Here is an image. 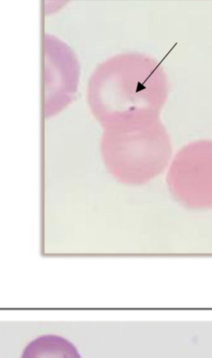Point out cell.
Wrapping results in <instances>:
<instances>
[{
    "mask_svg": "<svg viewBox=\"0 0 212 358\" xmlns=\"http://www.w3.org/2000/svg\"><path fill=\"white\" fill-rule=\"evenodd\" d=\"M21 358H81L76 347L68 339L45 334L32 340L24 349Z\"/></svg>",
    "mask_w": 212,
    "mask_h": 358,
    "instance_id": "5",
    "label": "cell"
},
{
    "mask_svg": "<svg viewBox=\"0 0 212 358\" xmlns=\"http://www.w3.org/2000/svg\"><path fill=\"white\" fill-rule=\"evenodd\" d=\"M168 183L178 198L188 205H212V140L188 143L176 155Z\"/></svg>",
    "mask_w": 212,
    "mask_h": 358,
    "instance_id": "3",
    "label": "cell"
},
{
    "mask_svg": "<svg viewBox=\"0 0 212 358\" xmlns=\"http://www.w3.org/2000/svg\"><path fill=\"white\" fill-rule=\"evenodd\" d=\"M160 62L141 53L116 55L99 64L90 78L87 99L104 127L160 116L168 96Z\"/></svg>",
    "mask_w": 212,
    "mask_h": 358,
    "instance_id": "1",
    "label": "cell"
},
{
    "mask_svg": "<svg viewBox=\"0 0 212 358\" xmlns=\"http://www.w3.org/2000/svg\"><path fill=\"white\" fill-rule=\"evenodd\" d=\"M49 56L45 53V110L58 102L62 110L70 101L76 91L78 66L71 50L66 48L63 56ZM45 75H48L45 74Z\"/></svg>",
    "mask_w": 212,
    "mask_h": 358,
    "instance_id": "4",
    "label": "cell"
},
{
    "mask_svg": "<svg viewBox=\"0 0 212 358\" xmlns=\"http://www.w3.org/2000/svg\"><path fill=\"white\" fill-rule=\"evenodd\" d=\"M101 152L113 178L122 183L141 185L165 169L171 143L157 116L104 127Z\"/></svg>",
    "mask_w": 212,
    "mask_h": 358,
    "instance_id": "2",
    "label": "cell"
}]
</instances>
